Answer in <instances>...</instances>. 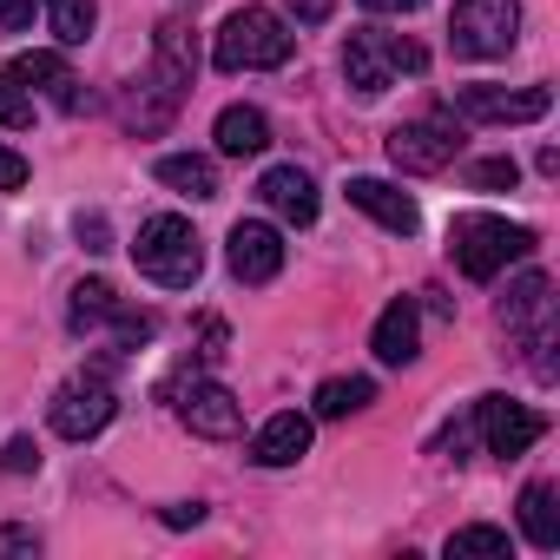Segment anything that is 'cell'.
I'll list each match as a JSON object with an SVG mask.
<instances>
[{
	"label": "cell",
	"instance_id": "6da1fadb",
	"mask_svg": "<svg viewBox=\"0 0 560 560\" xmlns=\"http://www.w3.org/2000/svg\"><path fill=\"white\" fill-rule=\"evenodd\" d=\"M298 54V34L277 21L270 8H237L224 14L218 40H211V60L218 73H270V67H284Z\"/></svg>",
	"mask_w": 560,
	"mask_h": 560
},
{
	"label": "cell",
	"instance_id": "7a4b0ae2",
	"mask_svg": "<svg viewBox=\"0 0 560 560\" xmlns=\"http://www.w3.org/2000/svg\"><path fill=\"white\" fill-rule=\"evenodd\" d=\"M534 250V231L527 224H508V218H494V211H462L455 224H448V257H455V270L462 277H475V284H488V277H501L514 257H527Z\"/></svg>",
	"mask_w": 560,
	"mask_h": 560
},
{
	"label": "cell",
	"instance_id": "3957f363",
	"mask_svg": "<svg viewBox=\"0 0 560 560\" xmlns=\"http://www.w3.org/2000/svg\"><path fill=\"white\" fill-rule=\"evenodd\" d=\"M132 264L152 277V284H165V291H191V284H198V270H205V250H198V231H191L185 218L159 211V218L139 224V237H132Z\"/></svg>",
	"mask_w": 560,
	"mask_h": 560
},
{
	"label": "cell",
	"instance_id": "277c9868",
	"mask_svg": "<svg viewBox=\"0 0 560 560\" xmlns=\"http://www.w3.org/2000/svg\"><path fill=\"white\" fill-rule=\"evenodd\" d=\"M521 34V0H455L448 40L462 60H501Z\"/></svg>",
	"mask_w": 560,
	"mask_h": 560
},
{
	"label": "cell",
	"instance_id": "5b68a950",
	"mask_svg": "<svg viewBox=\"0 0 560 560\" xmlns=\"http://www.w3.org/2000/svg\"><path fill=\"white\" fill-rule=\"evenodd\" d=\"M383 145H389V165L396 172H448L455 152H462V119L455 113H429V119L396 126Z\"/></svg>",
	"mask_w": 560,
	"mask_h": 560
},
{
	"label": "cell",
	"instance_id": "8992f818",
	"mask_svg": "<svg viewBox=\"0 0 560 560\" xmlns=\"http://www.w3.org/2000/svg\"><path fill=\"white\" fill-rule=\"evenodd\" d=\"M113 409H119V396H113V376H106V363H100V370L60 383V396H54V429H60L67 442H93V435L113 422Z\"/></svg>",
	"mask_w": 560,
	"mask_h": 560
},
{
	"label": "cell",
	"instance_id": "52a82bcc",
	"mask_svg": "<svg viewBox=\"0 0 560 560\" xmlns=\"http://www.w3.org/2000/svg\"><path fill=\"white\" fill-rule=\"evenodd\" d=\"M553 93L547 86H455V119L475 126H534L547 119Z\"/></svg>",
	"mask_w": 560,
	"mask_h": 560
},
{
	"label": "cell",
	"instance_id": "ba28073f",
	"mask_svg": "<svg viewBox=\"0 0 560 560\" xmlns=\"http://www.w3.org/2000/svg\"><path fill=\"white\" fill-rule=\"evenodd\" d=\"M475 429H481L488 455L514 462V455H527V448L547 435V416L527 409V402H514V396H481V402H475Z\"/></svg>",
	"mask_w": 560,
	"mask_h": 560
},
{
	"label": "cell",
	"instance_id": "9c48e42d",
	"mask_svg": "<svg viewBox=\"0 0 560 560\" xmlns=\"http://www.w3.org/2000/svg\"><path fill=\"white\" fill-rule=\"evenodd\" d=\"M224 257H231L237 284H270V277L284 270V237H277V224H264V218H237Z\"/></svg>",
	"mask_w": 560,
	"mask_h": 560
},
{
	"label": "cell",
	"instance_id": "30bf717a",
	"mask_svg": "<svg viewBox=\"0 0 560 560\" xmlns=\"http://www.w3.org/2000/svg\"><path fill=\"white\" fill-rule=\"evenodd\" d=\"M152 80L172 93V100H185L191 93V80H198V40H191V21H159V34H152Z\"/></svg>",
	"mask_w": 560,
	"mask_h": 560
},
{
	"label": "cell",
	"instance_id": "8fae6325",
	"mask_svg": "<svg viewBox=\"0 0 560 560\" xmlns=\"http://www.w3.org/2000/svg\"><path fill=\"white\" fill-rule=\"evenodd\" d=\"M178 422H185L191 435H205V442H231V435L244 429V409H237V396H231L224 383H191L185 402H178Z\"/></svg>",
	"mask_w": 560,
	"mask_h": 560
},
{
	"label": "cell",
	"instance_id": "7c38bea8",
	"mask_svg": "<svg viewBox=\"0 0 560 560\" xmlns=\"http://www.w3.org/2000/svg\"><path fill=\"white\" fill-rule=\"evenodd\" d=\"M370 350H376V363H389V370H409V363L422 357V317H416V298L383 304V317H376V330H370Z\"/></svg>",
	"mask_w": 560,
	"mask_h": 560
},
{
	"label": "cell",
	"instance_id": "4fadbf2b",
	"mask_svg": "<svg viewBox=\"0 0 560 560\" xmlns=\"http://www.w3.org/2000/svg\"><path fill=\"white\" fill-rule=\"evenodd\" d=\"M257 198L284 218V224H317V178L304 165H270L257 178Z\"/></svg>",
	"mask_w": 560,
	"mask_h": 560
},
{
	"label": "cell",
	"instance_id": "5bb4252c",
	"mask_svg": "<svg viewBox=\"0 0 560 560\" xmlns=\"http://www.w3.org/2000/svg\"><path fill=\"white\" fill-rule=\"evenodd\" d=\"M501 324H508L514 337H534V330L553 324V277H547V270H527V277H514V284H508Z\"/></svg>",
	"mask_w": 560,
	"mask_h": 560
},
{
	"label": "cell",
	"instance_id": "9a60e30c",
	"mask_svg": "<svg viewBox=\"0 0 560 560\" xmlns=\"http://www.w3.org/2000/svg\"><path fill=\"white\" fill-rule=\"evenodd\" d=\"M350 205H357L363 218H376L383 231H396V237H409V231L422 224L416 198H409L402 185H389V178H350Z\"/></svg>",
	"mask_w": 560,
	"mask_h": 560
},
{
	"label": "cell",
	"instance_id": "2e32d148",
	"mask_svg": "<svg viewBox=\"0 0 560 560\" xmlns=\"http://www.w3.org/2000/svg\"><path fill=\"white\" fill-rule=\"evenodd\" d=\"M304 455H311V416H298V409L270 416L257 429V442H250V462L257 468H298Z\"/></svg>",
	"mask_w": 560,
	"mask_h": 560
},
{
	"label": "cell",
	"instance_id": "e0dca14e",
	"mask_svg": "<svg viewBox=\"0 0 560 560\" xmlns=\"http://www.w3.org/2000/svg\"><path fill=\"white\" fill-rule=\"evenodd\" d=\"M343 80L363 93V100H376V93H389V60H383V40H376V27H363V34H350L343 40Z\"/></svg>",
	"mask_w": 560,
	"mask_h": 560
},
{
	"label": "cell",
	"instance_id": "ac0fdd59",
	"mask_svg": "<svg viewBox=\"0 0 560 560\" xmlns=\"http://www.w3.org/2000/svg\"><path fill=\"white\" fill-rule=\"evenodd\" d=\"M14 73H21V86H40L60 113H73V106H80V80H73V67H67L60 54H21V60H14Z\"/></svg>",
	"mask_w": 560,
	"mask_h": 560
},
{
	"label": "cell",
	"instance_id": "d6986e66",
	"mask_svg": "<svg viewBox=\"0 0 560 560\" xmlns=\"http://www.w3.org/2000/svg\"><path fill=\"white\" fill-rule=\"evenodd\" d=\"M270 145V119L257 106H224L218 113V152L224 159H257Z\"/></svg>",
	"mask_w": 560,
	"mask_h": 560
},
{
	"label": "cell",
	"instance_id": "ffe728a7",
	"mask_svg": "<svg viewBox=\"0 0 560 560\" xmlns=\"http://www.w3.org/2000/svg\"><path fill=\"white\" fill-rule=\"evenodd\" d=\"M553 501H560L553 481H527V488H521V534H527V547H540V553L560 547V508H553Z\"/></svg>",
	"mask_w": 560,
	"mask_h": 560
},
{
	"label": "cell",
	"instance_id": "44dd1931",
	"mask_svg": "<svg viewBox=\"0 0 560 560\" xmlns=\"http://www.w3.org/2000/svg\"><path fill=\"white\" fill-rule=\"evenodd\" d=\"M152 172H159V185H172L178 198H218V165L198 159V152H165Z\"/></svg>",
	"mask_w": 560,
	"mask_h": 560
},
{
	"label": "cell",
	"instance_id": "7402d4cb",
	"mask_svg": "<svg viewBox=\"0 0 560 560\" xmlns=\"http://www.w3.org/2000/svg\"><path fill=\"white\" fill-rule=\"evenodd\" d=\"M119 317V291L106 284V277H80L73 284V304H67V324L73 330H100V324H113Z\"/></svg>",
	"mask_w": 560,
	"mask_h": 560
},
{
	"label": "cell",
	"instance_id": "603a6c76",
	"mask_svg": "<svg viewBox=\"0 0 560 560\" xmlns=\"http://www.w3.org/2000/svg\"><path fill=\"white\" fill-rule=\"evenodd\" d=\"M370 402H376V383L370 376H330V383H317V416L324 422H343V416H357Z\"/></svg>",
	"mask_w": 560,
	"mask_h": 560
},
{
	"label": "cell",
	"instance_id": "cb8c5ba5",
	"mask_svg": "<svg viewBox=\"0 0 560 560\" xmlns=\"http://www.w3.org/2000/svg\"><path fill=\"white\" fill-rule=\"evenodd\" d=\"M47 21H54L60 47H86L100 27V0H47Z\"/></svg>",
	"mask_w": 560,
	"mask_h": 560
},
{
	"label": "cell",
	"instance_id": "d4e9b609",
	"mask_svg": "<svg viewBox=\"0 0 560 560\" xmlns=\"http://www.w3.org/2000/svg\"><path fill=\"white\" fill-rule=\"evenodd\" d=\"M501 560L508 553V527H455L448 534V560Z\"/></svg>",
	"mask_w": 560,
	"mask_h": 560
},
{
	"label": "cell",
	"instance_id": "484cf974",
	"mask_svg": "<svg viewBox=\"0 0 560 560\" xmlns=\"http://www.w3.org/2000/svg\"><path fill=\"white\" fill-rule=\"evenodd\" d=\"M0 126H8V132H21V126H34V93L21 86V73L8 67V73H0Z\"/></svg>",
	"mask_w": 560,
	"mask_h": 560
},
{
	"label": "cell",
	"instance_id": "4316f807",
	"mask_svg": "<svg viewBox=\"0 0 560 560\" xmlns=\"http://www.w3.org/2000/svg\"><path fill=\"white\" fill-rule=\"evenodd\" d=\"M152 330H159V317H152V311H126V304H119V317H113V343H119V350L152 343Z\"/></svg>",
	"mask_w": 560,
	"mask_h": 560
},
{
	"label": "cell",
	"instance_id": "83f0119b",
	"mask_svg": "<svg viewBox=\"0 0 560 560\" xmlns=\"http://www.w3.org/2000/svg\"><path fill=\"white\" fill-rule=\"evenodd\" d=\"M514 178H521L514 159H481V165H468V185H475V191H514Z\"/></svg>",
	"mask_w": 560,
	"mask_h": 560
},
{
	"label": "cell",
	"instance_id": "f1b7e54d",
	"mask_svg": "<svg viewBox=\"0 0 560 560\" xmlns=\"http://www.w3.org/2000/svg\"><path fill=\"white\" fill-rule=\"evenodd\" d=\"M383 40V60H389V73H422L429 67V54L416 47V40H402V34H376Z\"/></svg>",
	"mask_w": 560,
	"mask_h": 560
},
{
	"label": "cell",
	"instance_id": "f546056e",
	"mask_svg": "<svg viewBox=\"0 0 560 560\" xmlns=\"http://www.w3.org/2000/svg\"><path fill=\"white\" fill-rule=\"evenodd\" d=\"M0 468H8V475H34V468H40V448H34V435H14L8 448H0Z\"/></svg>",
	"mask_w": 560,
	"mask_h": 560
},
{
	"label": "cell",
	"instance_id": "4dcf8cb0",
	"mask_svg": "<svg viewBox=\"0 0 560 560\" xmlns=\"http://www.w3.org/2000/svg\"><path fill=\"white\" fill-rule=\"evenodd\" d=\"M34 553H40L34 527H0V560H34Z\"/></svg>",
	"mask_w": 560,
	"mask_h": 560
},
{
	"label": "cell",
	"instance_id": "1f68e13d",
	"mask_svg": "<svg viewBox=\"0 0 560 560\" xmlns=\"http://www.w3.org/2000/svg\"><path fill=\"white\" fill-rule=\"evenodd\" d=\"M284 8H291L298 27H324V21L337 14V0H284Z\"/></svg>",
	"mask_w": 560,
	"mask_h": 560
},
{
	"label": "cell",
	"instance_id": "d6a6232c",
	"mask_svg": "<svg viewBox=\"0 0 560 560\" xmlns=\"http://www.w3.org/2000/svg\"><path fill=\"white\" fill-rule=\"evenodd\" d=\"M21 185H27V159L0 145V191H21Z\"/></svg>",
	"mask_w": 560,
	"mask_h": 560
},
{
	"label": "cell",
	"instance_id": "836d02e7",
	"mask_svg": "<svg viewBox=\"0 0 560 560\" xmlns=\"http://www.w3.org/2000/svg\"><path fill=\"white\" fill-rule=\"evenodd\" d=\"M34 21V0H0V34H21Z\"/></svg>",
	"mask_w": 560,
	"mask_h": 560
},
{
	"label": "cell",
	"instance_id": "e575fe53",
	"mask_svg": "<svg viewBox=\"0 0 560 560\" xmlns=\"http://www.w3.org/2000/svg\"><path fill=\"white\" fill-rule=\"evenodd\" d=\"M198 521H205L198 501H172V508H165V527H198Z\"/></svg>",
	"mask_w": 560,
	"mask_h": 560
},
{
	"label": "cell",
	"instance_id": "d590c367",
	"mask_svg": "<svg viewBox=\"0 0 560 560\" xmlns=\"http://www.w3.org/2000/svg\"><path fill=\"white\" fill-rule=\"evenodd\" d=\"M80 244H86V250H106V218H100V211L80 218Z\"/></svg>",
	"mask_w": 560,
	"mask_h": 560
},
{
	"label": "cell",
	"instance_id": "8d00e7d4",
	"mask_svg": "<svg viewBox=\"0 0 560 560\" xmlns=\"http://www.w3.org/2000/svg\"><path fill=\"white\" fill-rule=\"evenodd\" d=\"M363 8H370V14H416L422 0H363Z\"/></svg>",
	"mask_w": 560,
	"mask_h": 560
}]
</instances>
